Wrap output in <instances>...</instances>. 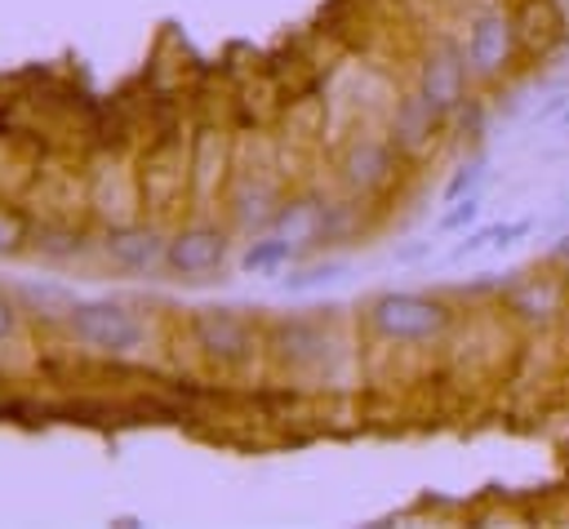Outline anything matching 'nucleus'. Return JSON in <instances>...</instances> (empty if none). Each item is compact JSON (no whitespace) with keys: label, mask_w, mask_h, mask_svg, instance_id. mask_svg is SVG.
Here are the masks:
<instances>
[{"label":"nucleus","mask_w":569,"mask_h":529,"mask_svg":"<svg viewBox=\"0 0 569 529\" xmlns=\"http://www.w3.org/2000/svg\"><path fill=\"white\" fill-rule=\"evenodd\" d=\"M222 262H227V236L218 227H187L164 249V267L178 280H209Z\"/></svg>","instance_id":"obj_5"},{"label":"nucleus","mask_w":569,"mask_h":529,"mask_svg":"<svg viewBox=\"0 0 569 529\" xmlns=\"http://www.w3.org/2000/svg\"><path fill=\"white\" fill-rule=\"evenodd\" d=\"M480 191H471V196H462V200H453V209L436 222V231H458V227H471L476 218H480Z\"/></svg>","instance_id":"obj_15"},{"label":"nucleus","mask_w":569,"mask_h":529,"mask_svg":"<svg viewBox=\"0 0 569 529\" xmlns=\"http://www.w3.org/2000/svg\"><path fill=\"white\" fill-rule=\"evenodd\" d=\"M71 333L93 347V351H107V356H124V351H138L142 347V325L133 320V311L116 307V302H76L71 316H67Z\"/></svg>","instance_id":"obj_2"},{"label":"nucleus","mask_w":569,"mask_h":529,"mask_svg":"<svg viewBox=\"0 0 569 529\" xmlns=\"http://www.w3.org/2000/svg\"><path fill=\"white\" fill-rule=\"evenodd\" d=\"M298 253L271 231V236H262V240H253L249 249H244V258H240V267L244 271H253V276H271V271H280L284 262H293Z\"/></svg>","instance_id":"obj_13"},{"label":"nucleus","mask_w":569,"mask_h":529,"mask_svg":"<svg viewBox=\"0 0 569 529\" xmlns=\"http://www.w3.org/2000/svg\"><path fill=\"white\" fill-rule=\"evenodd\" d=\"M467 80H471V67H467V53L449 40L431 44L427 58H422V84L418 93L436 107V111H453L467 93Z\"/></svg>","instance_id":"obj_4"},{"label":"nucleus","mask_w":569,"mask_h":529,"mask_svg":"<svg viewBox=\"0 0 569 529\" xmlns=\"http://www.w3.org/2000/svg\"><path fill=\"white\" fill-rule=\"evenodd\" d=\"M22 240V218L18 213H9V209H0V253L4 249H13Z\"/></svg>","instance_id":"obj_19"},{"label":"nucleus","mask_w":569,"mask_h":529,"mask_svg":"<svg viewBox=\"0 0 569 529\" xmlns=\"http://www.w3.org/2000/svg\"><path fill=\"white\" fill-rule=\"evenodd\" d=\"M551 62H556V67H547L542 84H547V89H569V44H565L560 53H551Z\"/></svg>","instance_id":"obj_18"},{"label":"nucleus","mask_w":569,"mask_h":529,"mask_svg":"<svg viewBox=\"0 0 569 529\" xmlns=\"http://www.w3.org/2000/svg\"><path fill=\"white\" fill-rule=\"evenodd\" d=\"M271 231H276L293 253H302V249L329 240V231H333V222H329V204L316 200V196H298V200H289V204L276 209Z\"/></svg>","instance_id":"obj_7"},{"label":"nucleus","mask_w":569,"mask_h":529,"mask_svg":"<svg viewBox=\"0 0 569 529\" xmlns=\"http://www.w3.org/2000/svg\"><path fill=\"white\" fill-rule=\"evenodd\" d=\"M236 222L244 231H258V227H271L276 222V196L267 182H244L236 191Z\"/></svg>","instance_id":"obj_11"},{"label":"nucleus","mask_w":569,"mask_h":529,"mask_svg":"<svg viewBox=\"0 0 569 529\" xmlns=\"http://www.w3.org/2000/svg\"><path fill=\"white\" fill-rule=\"evenodd\" d=\"M9 333H13V307L0 302V338H9Z\"/></svg>","instance_id":"obj_20"},{"label":"nucleus","mask_w":569,"mask_h":529,"mask_svg":"<svg viewBox=\"0 0 569 529\" xmlns=\"http://www.w3.org/2000/svg\"><path fill=\"white\" fill-rule=\"evenodd\" d=\"M107 258L116 262V267H124V271H151V267H160L164 262V240L156 236V231H147V227H120V231H111L107 236Z\"/></svg>","instance_id":"obj_9"},{"label":"nucleus","mask_w":569,"mask_h":529,"mask_svg":"<svg viewBox=\"0 0 569 529\" xmlns=\"http://www.w3.org/2000/svg\"><path fill=\"white\" fill-rule=\"evenodd\" d=\"M551 253H556V258H569V231L560 236V244H551Z\"/></svg>","instance_id":"obj_21"},{"label":"nucleus","mask_w":569,"mask_h":529,"mask_svg":"<svg viewBox=\"0 0 569 529\" xmlns=\"http://www.w3.org/2000/svg\"><path fill=\"white\" fill-rule=\"evenodd\" d=\"M467 67L476 80H493L511 67V53H516V22L502 13V9H485L471 18L467 27Z\"/></svg>","instance_id":"obj_3"},{"label":"nucleus","mask_w":569,"mask_h":529,"mask_svg":"<svg viewBox=\"0 0 569 529\" xmlns=\"http://www.w3.org/2000/svg\"><path fill=\"white\" fill-rule=\"evenodd\" d=\"M485 173H489V160H485V156H471L467 164H458V173H453V178H449V187H445V204H453V200H462V196L480 191Z\"/></svg>","instance_id":"obj_14"},{"label":"nucleus","mask_w":569,"mask_h":529,"mask_svg":"<svg viewBox=\"0 0 569 529\" xmlns=\"http://www.w3.org/2000/svg\"><path fill=\"white\" fill-rule=\"evenodd\" d=\"M191 333H196V342L204 347V356H213V360H222V365L244 360L249 347H253L249 320L236 316V311H227V307H204V311H196Z\"/></svg>","instance_id":"obj_6"},{"label":"nucleus","mask_w":569,"mask_h":529,"mask_svg":"<svg viewBox=\"0 0 569 529\" xmlns=\"http://www.w3.org/2000/svg\"><path fill=\"white\" fill-rule=\"evenodd\" d=\"M449 307L427 293H378L369 302V325L387 342H436L449 329Z\"/></svg>","instance_id":"obj_1"},{"label":"nucleus","mask_w":569,"mask_h":529,"mask_svg":"<svg viewBox=\"0 0 569 529\" xmlns=\"http://www.w3.org/2000/svg\"><path fill=\"white\" fill-rule=\"evenodd\" d=\"M560 129H565V133H569V107H565V111H560Z\"/></svg>","instance_id":"obj_22"},{"label":"nucleus","mask_w":569,"mask_h":529,"mask_svg":"<svg viewBox=\"0 0 569 529\" xmlns=\"http://www.w3.org/2000/svg\"><path fill=\"white\" fill-rule=\"evenodd\" d=\"M436 116H445V111H436L422 93H413V98H405L400 107H396V124H391V142L400 147V151H418L427 138H431V129H436Z\"/></svg>","instance_id":"obj_10"},{"label":"nucleus","mask_w":569,"mask_h":529,"mask_svg":"<svg viewBox=\"0 0 569 529\" xmlns=\"http://www.w3.org/2000/svg\"><path fill=\"white\" fill-rule=\"evenodd\" d=\"M493 236H498V222H485V227H476V231H467L453 249H449V258L453 262H462V258H471V253H480L485 244H493Z\"/></svg>","instance_id":"obj_16"},{"label":"nucleus","mask_w":569,"mask_h":529,"mask_svg":"<svg viewBox=\"0 0 569 529\" xmlns=\"http://www.w3.org/2000/svg\"><path fill=\"white\" fill-rule=\"evenodd\" d=\"M511 307L525 316V320H551L560 311V289L551 280H525L516 293H511Z\"/></svg>","instance_id":"obj_12"},{"label":"nucleus","mask_w":569,"mask_h":529,"mask_svg":"<svg viewBox=\"0 0 569 529\" xmlns=\"http://www.w3.org/2000/svg\"><path fill=\"white\" fill-rule=\"evenodd\" d=\"M396 173V142L382 138H356L342 156V178L351 191H378Z\"/></svg>","instance_id":"obj_8"},{"label":"nucleus","mask_w":569,"mask_h":529,"mask_svg":"<svg viewBox=\"0 0 569 529\" xmlns=\"http://www.w3.org/2000/svg\"><path fill=\"white\" fill-rule=\"evenodd\" d=\"M342 271V262H325V267H307V271H293L284 285L289 289H311V285H325V280H333Z\"/></svg>","instance_id":"obj_17"}]
</instances>
